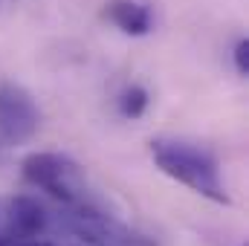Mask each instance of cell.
<instances>
[{
	"label": "cell",
	"instance_id": "cell-3",
	"mask_svg": "<svg viewBox=\"0 0 249 246\" xmlns=\"http://www.w3.org/2000/svg\"><path fill=\"white\" fill-rule=\"evenodd\" d=\"M64 226L78 235L90 246H160L154 238L142 235L139 229L116 220L113 214H105L93 206H72L64 214Z\"/></svg>",
	"mask_w": 249,
	"mask_h": 246
},
{
	"label": "cell",
	"instance_id": "cell-7",
	"mask_svg": "<svg viewBox=\"0 0 249 246\" xmlns=\"http://www.w3.org/2000/svg\"><path fill=\"white\" fill-rule=\"evenodd\" d=\"M119 110H122L124 119H139L148 110V90L139 84L124 87V93L119 96Z\"/></svg>",
	"mask_w": 249,
	"mask_h": 246
},
{
	"label": "cell",
	"instance_id": "cell-5",
	"mask_svg": "<svg viewBox=\"0 0 249 246\" xmlns=\"http://www.w3.org/2000/svg\"><path fill=\"white\" fill-rule=\"evenodd\" d=\"M3 214H6V229L15 241H32L38 235L47 232L50 226V214L47 209L32 200V197H12L3 203Z\"/></svg>",
	"mask_w": 249,
	"mask_h": 246
},
{
	"label": "cell",
	"instance_id": "cell-1",
	"mask_svg": "<svg viewBox=\"0 0 249 246\" xmlns=\"http://www.w3.org/2000/svg\"><path fill=\"white\" fill-rule=\"evenodd\" d=\"M151 157L165 177L183 183L186 188L197 191L200 197L212 203H223V206L232 203V197L226 194V185L220 180L217 159L206 148L183 142V139H154Z\"/></svg>",
	"mask_w": 249,
	"mask_h": 246
},
{
	"label": "cell",
	"instance_id": "cell-4",
	"mask_svg": "<svg viewBox=\"0 0 249 246\" xmlns=\"http://www.w3.org/2000/svg\"><path fill=\"white\" fill-rule=\"evenodd\" d=\"M41 127V110L18 84H0V136L9 145L29 142Z\"/></svg>",
	"mask_w": 249,
	"mask_h": 246
},
{
	"label": "cell",
	"instance_id": "cell-9",
	"mask_svg": "<svg viewBox=\"0 0 249 246\" xmlns=\"http://www.w3.org/2000/svg\"><path fill=\"white\" fill-rule=\"evenodd\" d=\"M18 241L9 235V229H6V214H3V203H0V246H15Z\"/></svg>",
	"mask_w": 249,
	"mask_h": 246
},
{
	"label": "cell",
	"instance_id": "cell-2",
	"mask_svg": "<svg viewBox=\"0 0 249 246\" xmlns=\"http://www.w3.org/2000/svg\"><path fill=\"white\" fill-rule=\"evenodd\" d=\"M23 177L35 188L47 191L50 197L61 200L67 206H84L87 203V180L75 159L64 154H29L23 159Z\"/></svg>",
	"mask_w": 249,
	"mask_h": 246
},
{
	"label": "cell",
	"instance_id": "cell-6",
	"mask_svg": "<svg viewBox=\"0 0 249 246\" xmlns=\"http://www.w3.org/2000/svg\"><path fill=\"white\" fill-rule=\"evenodd\" d=\"M107 18L122 29L124 35H133V38L148 35L151 26H154L151 9L145 3H139V0H113L107 6Z\"/></svg>",
	"mask_w": 249,
	"mask_h": 246
},
{
	"label": "cell",
	"instance_id": "cell-10",
	"mask_svg": "<svg viewBox=\"0 0 249 246\" xmlns=\"http://www.w3.org/2000/svg\"><path fill=\"white\" fill-rule=\"evenodd\" d=\"M15 246H53V244H41V241H18Z\"/></svg>",
	"mask_w": 249,
	"mask_h": 246
},
{
	"label": "cell",
	"instance_id": "cell-8",
	"mask_svg": "<svg viewBox=\"0 0 249 246\" xmlns=\"http://www.w3.org/2000/svg\"><path fill=\"white\" fill-rule=\"evenodd\" d=\"M235 67H238V72L241 75H249V41L244 38V41H238L235 44Z\"/></svg>",
	"mask_w": 249,
	"mask_h": 246
}]
</instances>
